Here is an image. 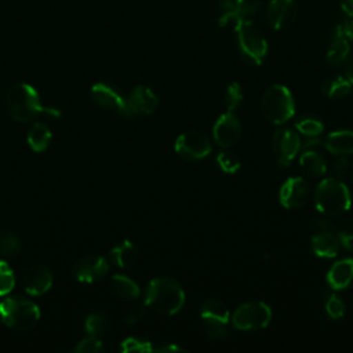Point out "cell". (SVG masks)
Listing matches in <instances>:
<instances>
[{
  "mask_svg": "<svg viewBox=\"0 0 353 353\" xmlns=\"http://www.w3.org/2000/svg\"><path fill=\"white\" fill-rule=\"evenodd\" d=\"M0 320L8 328L28 331L40 320L39 306L25 298L11 296L0 302Z\"/></svg>",
  "mask_w": 353,
  "mask_h": 353,
  "instance_id": "obj_5",
  "label": "cell"
},
{
  "mask_svg": "<svg viewBox=\"0 0 353 353\" xmlns=\"http://www.w3.org/2000/svg\"><path fill=\"white\" fill-rule=\"evenodd\" d=\"M22 243L19 236L8 229H0V259L14 258L21 252Z\"/></svg>",
  "mask_w": 353,
  "mask_h": 353,
  "instance_id": "obj_27",
  "label": "cell"
},
{
  "mask_svg": "<svg viewBox=\"0 0 353 353\" xmlns=\"http://www.w3.org/2000/svg\"><path fill=\"white\" fill-rule=\"evenodd\" d=\"M325 312L332 320H338L345 314V303L343 301L335 295L331 294L325 301Z\"/></svg>",
  "mask_w": 353,
  "mask_h": 353,
  "instance_id": "obj_36",
  "label": "cell"
},
{
  "mask_svg": "<svg viewBox=\"0 0 353 353\" xmlns=\"http://www.w3.org/2000/svg\"><path fill=\"white\" fill-rule=\"evenodd\" d=\"M110 290L116 296L124 301H134L141 292L138 284L124 274H114L110 279Z\"/></svg>",
  "mask_w": 353,
  "mask_h": 353,
  "instance_id": "obj_25",
  "label": "cell"
},
{
  "mask_svg": "<svg viewBox=\"0 0 353 353\" xmlns=\"http://www.w3.org/2000/svg\"><path fill=\"white\" fill-rule=\"evenodd\" d=\"M146 312H148V306L145 305V302L142 305L134 306L125 316V323L131 325V324H137V323L142 321L146 316Z\"/></svg>",
  "mask_w": 353,
  "mask_h": 353,
  "instance_id": "obj_41",
  "label": "cell"
},
{
  "mask_svg": "<svg viewBox=\"0 0 353 353\" xmlns=\"http://www.w3.org/2000/svg\"><path fill=\"white\" fill-rule=\"evenodd\" d=\"M314 204L325 216H341L350 208V192L341 179L325 178L314 190Z\"/></svg>",
  "mask_w": 353,
  "mask_h": 353,
  "instance_id": "obj_3",
  "label": "cell"
},
{
  "mask_svg": "<svg viewBox=\"0 0 353 353\" xmlns=\"http://www.w3.org/2000/svg\"><path fill=\"white\" fill-rule=\"evenodd\" d=\"M185 303V291L182 285L171 277H156L150 280L145 291V305L156 313L172 316L178 313Z\"/></svg>",
  "mask_w": 353,
  "mask_h": 353,
  "instance_id": "obj_2",
  "label": "cell"
},
{
  "mask_svg": "<svg viewBox=\"0 0 353 353\" xmlns=\"http://www.w3.org/2000/svg\"><path fill=\"white\" fill-rule=\"evenodd\" d=\"M233 28L243 59L251 65H261L268 54V43L261 29L251 19H240Z\"/></svg>",
  "mask_w": 353,
  "mask_h": 353,
  "instance_id": "obj_4",
  "label": "cell"
},
{
  "mask_svg": "<svg viewBox=\"0 0 353 353\" xmlns=\"http://www.w3.org/2000/svg\"><path fill=\"white\" fill-rule=\"evenodd\" d=\"M307 228L314 232H332L335 229V225L325 218L314 216L307 221Z\"/></svg>",
  "mask_w": 353,
  "mask_h": 353,
  "instance_id": "obj_40",
  "label": "cell"
},
{
  "mask_svg": "<svg viewBox=\"0 0 353 353\" xmlns=\"http://www.w3.org/2000/svg\"><path fill=\"white\" fill-rule=\"evenodd\" d=\"M346 77H347V80L350 81L352 88H353V58L349 61V63H347V66H346Z\"/></svg>",
  "mask_w": 353,
  "mask_h": 353,
  "instance_id": "obj_46",
  "label": "cell"
},
{
  "mask_svg": "<svg viewBox=\"0 0 353 353\" xmlns=\"http://www.w3.org/2000/svg\"><path fill=\"white\" fill-rule=\"evenodd\" d=\"M212 135L218 146L221 148H232L236 145L241 137V124L237 116L233 112H226L219 116L212 128Z\"/></svg>",
  "mask_w": 353,
  "mask_h": 353,
  "instance_id": "obj_14",
  "label": "cell"
},
{
  "mask_svg": "<svg viewBox=\"0 0 353 353\" xmlns=\"http://www.w3.org/2000/svg\"><path fill=\"white\" fill-rule=\"evenodd\" d=\"M301 149L299 135L290 128H279L273 135V150L277 164L283 168L288 167Z\"/></svg>",
  "mask_w": 353,
  "mask_h": 353,
  "instance_id": "obj_12",
  "label": "cell"
},
{
  "mask_svg": "<svg viewBox=\"0 0 353 353\" xmlns=\"http://www.w3.org/2000/svg\"><path fill=\"white\" fill-rule=\"evenodd\" d=\"M338 237L341 241V245H343L347 251L353 252V221L345 225L338 232Z\"/></svg>",
  "mask_w": 353,
  "mask_h": 353,
  "instance_id": "obj_39",
  "label": "cell"
},
{
  "mask_svg": "<svg viewBox=\"0 0 353 353\" xmlns=\"http://www.w3.org/2000/svg\"><path fill=\"white\" fill-rule=\"evenodd\" d=\"M132 116H146L156 110L159 99L146 85H137L127 98Z\"/></svg>",
  "mask_w": 353,
  "mask_h": 353,
  "instance_id": "obj_17",
  "label": "cell"
},
{
  "mask_svg": "<svg viewBox=\"0 0 353 353\" xmlns=\"http://www.w3.org/2000/svg\"><path fill=\"white\" fill-rule=\"evenodd\" d=\"M327 283L334 290L347 288L353 283V259L345 258L335 262L327 273Z\"/></svg>",
  "mask_w": 353,
  "mask_h": 353,
  "instance_id": "obj_18",
  "label": "cell"
},
{
  "mask_svg": "<svg viewBox=\"0 0 353 353\" xmlns=\"http://www.w3.org/2000/svg\"><path fill=\"white\" fill-rule=\"evenodd\" d=\"M321 91L325 97L338 99V98H343V97L349 95L350 92H353V88L346 76H334L323 84Z\"/></svg>",
  "mask_w": 353,
  "mask_h": 353,
  "instance_id": "obj_26",
  "label": "cell"
},
{
  "mask_svg": "<svg viewBox=\"0 0 353 353\" xmlns=\"http://www.w3.org/2000/svg\"><path fill=\"white\" fill-rule=\"evenodd\" d=\"M312 251L320 258H334L341 250L339 237L334 232H316L310 240Z\"/></svg>",
  "mask_w": 353,
  "mask_h": 353,
  "instance_id": "obj_19",
  "label": "cell"
},
{
  "mask_svg": "<svg viewBox=\"0 0 353 353\" xmlns=\"http://www.w3.org/2000/svg\"><path fill=\"white\" fill-rule=\"evenodd\" d=\"M185 350L182 346H176V345H171V343H161L159 346H154L153 352H161V353H167V352H182Z\"/></svg>",
  "mask_w": 353,
  "mask_h": 353,
  "instance_id": "obj_43",
  "label": "cell"
},
{
  "mask_svg": "<svg viewBox=\"0 0 353 353\" xmlns=\"http://www.w3.org/2000/svg\"><path fill=\"white\" fill-rule=\"evenodd\" d=\"M103 350H105V347H103L101 339L98 336H92V335H87L73 347V352H77V353H99Z\"/></svg>",
  "mask_w": 353,
  "mask_h": 353,
  "instance_id": "obj_35",
  "label": "cell"
},
{
  "mask_svg": "<svg viewBox=\"0 0 353 353\" xmlns=\"http://www.w3.org/2000/svg\"><path fill=\"white\" fill-rule=\"evenodd\" d=\"M272 320V310L265 302L252 301L240 305L230 316V323L241 331L265 328Z\"/></svg>",
  "mask_w": 353,
  "mask_h": 353,
  "instance_id": "obj_8",
  "label": "cell"
},
{
  "mask_svg": "<svg viewBox=\"0 0 353 353\" xmlns=\"http://www.w3.org/2000/svg\"><path fill=\"white\" fill-rule=\"evenodd\" d=\"M310 197V188L306 179L301 176L288 178L281 186L279 192L280 204L285 208L295 210L303 207Z\"/></svg>",
  "mask_w": 353,
  "mask_h": 353,
  "instance_id": "obj_13",
  "label": "cell"
},
{
  "mask_svg": "<svg viewBox=\"0 0 353 353\" xmlns=\"http://www.w3.org/2000/svg\"><path fill=\"white\" fill-rule=\"evenodd\" d=\"M120 349L123 352H139V353H146V352H153L154 346L152 345L150 341L130 336L121 342Z\"/></svg>",
  "mask_w": 353,
  "mask_h": 353,
  "instance_id": "obj_34",
  "label": "cell"
},
{
  "mask_svg": "<svg viewBox=\"0 0 353 353\" xmlns=\"http://www.w3.org/2000/svg\"><path fill=\"white\" fill-rule=\"evenodd\" d=\"M341 8L349 18H353V0H341Z\"/></svg>",
  "mask_w": 353,
  "mask_h": 353,
  "instance_id": "obj_45",
  "label": "cell"
},
{
  "mask_svg": "<svg viewBox=\"0 0 353 353\" xmlns=\"http://www.w3.org/2000/svg\"><path fill=\"white\" fill-rule=\"evenodd\" d=\"M261 109L263 116L274 123L284 124L295 113V103L292 94L285 85L274 84L270 85L262 95Z\"/></svg>",
  "mask_w": 353,
  "mask_h": 353,
  "instance_id": "obj_6",
  "label": "cell"
},
{
  "mask_svg": "<svg viewBox=\"0 0 353 353\" xmlns=\"http://www.w3.org/2000/svg\"><path fill=\"white\" fill-rule=\"evenodd\" d=\"M110 261L117 268H128L131 266L138 258V248L134 243L124 240L120 244L114 245L109 252Z\"/></svg>",
  "mask_w": 353,
  "mask_h": 353,
  "instance_id": "obj_24",
  "label": "cell"
},
{
  "mask_svg": "<svg viewBox=\"0 0 353 353\" xmlns=\"http://www.w3.org/2000/svg\"><path fill=\"white\" fill-rule=\"evenodd\" d=\"M52 273L44 265H33L30 266L22 279L25 291L32 296H40L46 294L52 285Z\"/></svg>",
  "mask_w": 353,
  "mask_h": 353,
  "instance_id": "obj_16",
  "label": "cell"
},
{
  "mask_svg": "<svg viewBox=\"0 0 353 353\" xmlns=\"http://www.w3.org/2000/svg\"><path fill=\"white\" fill-rule=\"evenodd\" d=\"M216 164L219 165V168L226 172V174H234L240 170L241 161L237 157V154L234 153H229V152H221L216 156Z\"/></svg>",
  "mask_w": 353,
  "mask_h": 353,
  "instance_id": "obj_32",
  "label": "cell"
},
{
  "mask_svg": "<svg viewBox=\"0 0 353 353\" xmlns=\"http://www.w3.org/2000/svg\"><path fill=\"white\" fill-rule=\"evenodd\" d=\"M84 330L87 335L101 338L109 330V319L102 313H91L84 320Z\"/></svg>",
  "mask_w": 353,
  "mask_h": 353,
  "instance_id": "obj_28",
  "label": "cell"
},
{
  "mask_svg": "<svg viewBox=\"0 0 353 353\" xmlns=\"http://www.w3.org/2000/svg\"><path fill=\"white\" fill-rule=\"evenodd\" d=\"M295 127H296L298 132H301L305 137H319L324 130L323 121L313 114H306V116L301 117L295 123Z\"/></svg>",
  "mask_w": 353,
  "mask_h": 353,
  "instance_id": "obj_29",
  "label": "cell"
},
{
  "mask_svg": "<svg viewBox=\"0 0 353 353\" xmlns=\"http://www.w3.org/2000/svg\"><path fill=\"white\" fill-rule=\"evenodd\" d=\"M15 285V274L6 259H0V296L12 291Z\"/></svg>",
  "mask_w": 353,
  "mask_h": 353,
  "instance_id": "obj_31",
  "label": "cell"
},
{
  "mask_svg": "<svg viewBox=\"0 0 353 353\" xmlns=\"http://www.w3.org/2000/svg\"><path fill=\"white\" fill-rule=\"evenodd\" d=\"M323 141L319 137H307V141H305L303 143H301L302 150H316L319 146H321Z\"/></svg>",
  "mask_w": 353,
  "mask_h": 353,
  "instance_id": "obj_42",
  "label": "cell"
},
{
  "mask_svg": "<svg viewBox=\"0 0 353 353\" xmlns=\"http://www.w3.org/2000/svg\"><path fill=\"white\" fill-rule=\"evenodd\" d=\"M219 25L221 26H228V25H234L237 21L241 18L239 17L237 7H236V0H221L219 3Z\"/></svg>",
  "mask_w": 353,
  "mask_h": 353,
  "instance_id": "obj_30",
  "label": "cell"
},
{
  "mask_svg": "<svg viewBox=\"0 0 353 353\" xmlns=\"http://www.w3.org/2000/svg\"><path fill=\"white\" fill-rule=\"evenodd\" d=\"M92 101L105 109L117 112L124 117H132L127 98L113 85L108 83H95L91 87Z\"/></svg>",
  "mask_w": 353,
  "mask_h": 353,
  "instance_id": "obj_10",
  "label": "cell"
},
{
  "mask_svg": "<svg viewBox=\"0 0 353 353\" xmlns=\"http://www.w3.org/2000/svg\"><path fill=\"white\" fill-rule=\"evenodd\" d=\"M51 139L52 134L50 127L41 121L33 123L26 134V142L29 148L34 152H44L48 148Z\"/></svg>",
  "mask_w": 353,
  "mask_h": 353,
  "instance_id": "obj_22",
  "label": "cell"
},
{
  "mask_svg": "<svg viewBox=\"0 0 353 353\" xmlns=\"http://www.w3.org/2000/svg\"><path fill=\"white\" fill-rule=\"evenodd\" d=\"M338 26L341 28L342 33L349 39V41H353V21H346Z\"/></svg>",
  "mask_w": 353,
  "mask_h": 353,
  "instance_id": "obj_44",
  "label": "cell"
},
{
  "mask_svg": "<svg viewBox=\"0 0 353 353\" xmlns=\"http://www.w3.org/2000/svg\"><path fill=\"white\" fill-rule=\"evenodd\" d=\"M350 170V163L349 159L346 157V154H338L336 159L332 163V172L335 175V178H345V175L349 172Z\"/></svg>",
  "mask_w": 353,
  "mask_h": 353,
  "instance_id": "obj_38",
  "label": "cell"
},
{
  "mask_svg": "<svg viewBox=\"0 0 353 353\" xmlns=\"http://www.w3.org/2000/svg\"><path fill=\"white\" fill-rule=\"evenodd\" d=\"M349 52H350L349 39L342 33L341 28L336 26L334 37H332L331 44L327 51V61L330 65L338 66L346 61Z\"/></svg>",
  "mask_w": 353,
  "mask_h": 353,
  "instance_id": "obj_21",
  "label": "cell"
},
{
  "mask_svg": "<svg viewBox=\"0 0 353 353\" xmlns=\"http://www.w3.org/2000/svg\"><path fill=\"white\" fill-rule=\"evenodd\" d=\"M259 6H261V0H236L237 12L241 19L252 18L259 10Z\"/></svg>",
  "mask_w": 353,
  "mask_h": 353,
  "instance_id": "obj_37",
  "label": "cell"
},
{
  "mask_svg": "<svg viewBox=\"0 0 353 353\" xmlns=\"http://www.w3.org/2000/svg\"><path fill=\"white\" fill-rule=\"evenodd\" d=\"M109 270L108 261L101 255H84L72 266V276L80 283H95L105 277Z\"/></svg>",
  "mask_w": 353,
  "mask_h": 353,
  "instance_id": "obj_11",
  "label": "cell"
},
{
  "mask_svg": "<svg viewBox=\"0 0 353 353\" xmlns=\"http://www.w3.org/2000/svg\"><path fill=\"white\" fill-rule=\"evenodd\" d=\"M325 149L332 154H350L353 153V131L339 130L330 132L323 141Z\"/></svg>",
  "mask_w": 353,
  "mask_h": 353,
  "instance_id": "obj_20",
  "label": "cell"
},
{
  "mask_svg": "<svg viewBox=\"0 0 353 353\" xmlns=\"http://www.w3.org/2000/svg\"><path fill=\"white\" fill-rule=\"evenodd\" d=\"M175 152L185 160H200L211 153V141L201 131H188L175 139Z\"/></svg>",
  "mask_w": 353,
  "mask_h": 353,
  "instance_id": "obj_9",
  "label": "cell"
},
{
  "mask_svg": "<svg viewBox=\"0 0 353 353\" xmlns=\"http://www.w3.org/2000/svg\"><path fill=\"white\" fill-rule=\"evenodd\" d=\"M298 14L296 0H272L268 6V22L274 30L288 28Z\"/></svg>",
  "mask_w": 353,
  "mask_h": 353,
  "instance_id": "obj_15",
  "label": "cell"
},
{
  "mask_svg": "<svg viewBox=\"0 0 353 353\" xmlns=\"http://www.w3.org/2000/svg\"><path fill=\"white\" fill-rule=\"evenodd\" d=\"M243 102V90L239 83H230L225 92V105L229 112L237 109Z\"/></svg>",
  "mask_w": 353,
  "mask_h": 353,
  "instance_id": "obj_33",
  "label": "cell"
},
{
  "mask_svg": "<svg viewBox=\"0 0 353 353\" xmlns=\"http://www.w3.org/2000/svg\"><path fill=\"white\" fill-rule=\"evenodd\" d=\"M4 105L10 117L18 123L30 121L39 114H48L52 117L61 116L58 109L43 106L37 90L28 83H17L11 85L6 92Z\"/></svg>",
  "mask_w": 353,
  "mask_h": 353,
  "instance_id": "obj_1",
  "label": "cell"
},
{
  "mask_svg": "<svg viewBox=\"0 0 353 353\" xmlns=\"http://www.w3.org/2000/svg\"><path fill=\"white\" fill-rule=\"evenodd\" d=\"M200 319L204 325V332L208 338L218 341L230 336L232 330L229 327L230 313L228 306L219 299H208L201 305Z\"/></svg>",
  "mask_w": 353,
  "mask_h": 353,
  "instance_id": "obj_7",
  "label": "cell"
},
{
  "mask_svg": "<svg viewBox=\"0 0 353 353\" xmlns=\"http://www.w3.org/2000/svg\"><path fill=\"white\" fill-rule=\"evenodd\" d=\"M299 165L302 171L312 178H319L327 171V163L324 157L316 150H302V154L299 157Z\"/></svg>",
  "mask_w": 353,
  "mask_h": 353,
  "instance_id": "obj_23",
  "label": "cell"
}]
</instances>
